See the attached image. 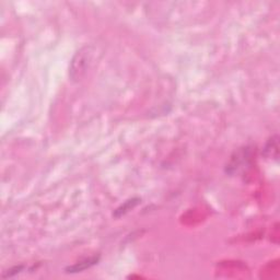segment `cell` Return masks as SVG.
Segmentation results:
<instances>
[{
	"label": "cell",
	"instance_id": "6da1fadb",
	"mask_svg": "<svg viewBox=\"0 0 280 280\" xmlns=\"http://www.w3.org/2000/svg\"><path fill=\"white\" fill-rule=\"evenodd\" d=\"M92 55L93 51L92 47L85 46L82 47L76 53L71 60V65L69 68V75L71 80L79 81L87 72L89 66L92 62Z\"/></svg>",
	"mask_w": 280,
	"mask_h": 280
},
{
	"label": "cell",
	"instance_id": "3957f363",
	"mask_svg": "<svg viewBox=\"0 0 280 280\" xmlns=\"http://www.w3.org/2000/svg\"><path fill=\"white\" fill-rule=\"evenodd\" d=\"M99 260H100V257H97V256L90 257V259L78 261V263H76L75 265L68 266V267L65 269V272L68 273V274L81 273V272H83V270H85V269L92 267L93 265L98 264Z\"/></svg>",
	"mask_w": 280,
	"mask_h": 280
},
{
	"label": "cell",
	"instance_id": "277c9868",
	"mask_svg": "<svg viewBox=\"0 0 280 280\" xmlns=\"http://www.w3.org/2000/svg\"><path fill=\"white\" fill-rule=\"evenodd\" d=\"M139 201H140L139 198H133V200H129L127 201H125L123 205L119 207V208L115 210L114 216L116 217V218H120V217L124 216L125 214H127L129 210H132Z\"/></svg>",
	"mask_w": 280,
	"mask_h": 280
},
{
	"label": "cell",
	"instance_id": "5b68a950",
	"mask_svg": "<svg viewBox=\"0 0 280 280\" xmlns=\"http://www.w3.org/2000/svg\"><path fill=\"white\" fill-rule=\"evenodd\" d=\"M23 266L20 265V266H16V267H12L10 268L9 270H7L6 274H3L2 275V277L3 278H9V277H12V276H15V275H18L19 273H21L22 270H23Z\"/></svg>",
	"mask_w": 280,
	"mask_h": 280
},
{
	"label": "cell",
	"instance_id": "7a4b0ae2",
	"mask_svg": "<svg viewBox=\"0 0 280 280\" xmlns=\"http://www.w3.org/2000/svg\"><path fill=\"white\" fill-rule=\"evenodd\" d=\"M251 157V149L248 147L242 148L240 151L236 152V155L232 157V159L228 165L227 172H229L230 174H236L240 172V171H243L246 166L250 165Z\"/></svg>",
	"mask_w": 280,
	"mask_h": 280
}]
</instances>
